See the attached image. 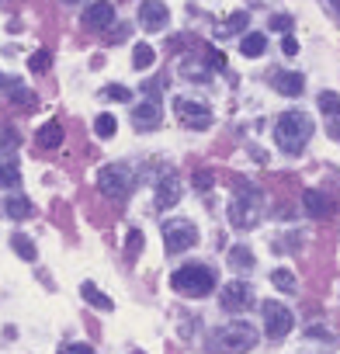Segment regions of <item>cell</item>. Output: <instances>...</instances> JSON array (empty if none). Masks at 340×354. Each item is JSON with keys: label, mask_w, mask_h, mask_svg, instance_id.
Wrapping results in <instances>:
<instances>
[{"label": "cell", "mask_w": 340, "mask_h": 354, "mask_svg": "<svg viewBox=\"0 0 340 354\" xmlns=\"http://www.w3.org/2000/svg\"><path fill=\"white\" fill-rule=\"evenodd\" d=\"M181 202V181H178V174H163V181L156 185V209L167 212V209H174Z\"/></svg>", "instance_id": "cell-15"}, {"label": "cell", "mask_w": 340, "mask_h": 354, "mask_svg": "<svg viewBox=\"0 0 340 354\" xmlns=\"http://www.w3.org/2000/svg\"><path fill=\"white\" fill-rule=\"evenodd\" d=\"M271 285H274L278 292H295V288H299V281H295V274H292L288 268H274V271H271Z\"/></svg>", "instance_id": "cell-24"}, {"label": "cell", "mask_w": 340, "mask_h": 354, "mask_svg": "<svg viewBox=\"0 0 340 354\" xmlns=\"http://www.w3.org/2000/svg\"><path fill=\"white\" fill-rule=\"evenodd\" d=\"M271 28H274V32H288V28H292V18H288V15H274V18H271Z\"/></svg>", "instance_id": "cell-35"}, {"label": "cell", "mask_w": 340, "mask_h": 354, "mask_svg": "<svg viewBox=\"0 0 340 354\" xmlns=\"http://www.w3.org/2000/svg\"><path fill=\"white\" fill-rule=\"evenodd\" d=\"M247 21H250V18H247V11H236V15H233V18H229V21H226V25L219 28V35H233V32H243V28H247Z\"/></svg>", "instance_id": "cell-27"}, {"label": "cell", "mask_w": 340, "mask_h": 354, "mask_svg": "<svg viewBox=\"0 0 340 354\" xmlns=\"http://www.w3.org/2000/svg\"><path fill=\"white\" fill-rule=\"evenodd\" d=\"M312 118L305 115V111H285L278 122H274V142H278V149H285L288 156H299L305 146H309V139H312Z\"/></svg>", "instance_id": "cell-1"}, {"label": "cell", "mask_w": 340, "mask_h": 354, "mask_svg": "<svg viewBox=\"0 0 340 354\" xmlns=\"http://www.w3.org/2000/svg\"><path fill=\"white\" fill-rule=\"evenodd\" d=\"M302 209L312 219H330L333 216V198L326 192H319V188H305L302 192Z\"/></svg>", "instance_id": "cell-12"}, {"label": "cell", "mask_w": 340, "mask_h": 354, "mask_svg": "<svg viewBox=\"0 0 340 354\" xmlns=\"http://www.w3.org/2000/svg\"><path fill=\"white\" fill-rule=\"evenodd\" d=\"M254 344H257V330H254L247 319H233V323L219 326L216 337H212V347L223 351V354H243V351H250Z\"/></svg>", "instance_id": "cell-3"}, {"label": "cell", "mask_w": 340, "mask_h": 354, "mask_svg": "<svg viewBox=\"0 0 340 354\" xmlns=\"http://www.w3.org/2000/svg\"><path fill=\"white\" fill-rule=\"evenodd\" d=\"M4 212H8L11 219H18V223H21V219H32V212H35V209H32V202H28L25 195L11 192V195L4 198Z\"/></svg>", "instance_id": "cell-16"}, {"label": "cell", "mask_w": 340, "mask_h": 354, "mask_svg": "<svg viewBox=\"0 0 340 354\" xmlns=\"http://www.w3.org/2000/svg\"><path fill=\"white\" fill-rule=\"evenodd\" d=\"M257 219H261V192L243 181V185L236 188V198L229 202V223H233L236 230H254Z\"/></svg>", "instance_id": "cell-4"}, {"label": "cell", "mask_w": 340, "mask_h": 354, "mask_svg": "<svg viewBox=\"0 0 340 354\" xmlns=\"http://www.w3.org/2000/svg\"><path fill=\"white\" fill-rule=\"evenodd\" d=\"M63 4H77V0H63Z\"/></svg>", "instance_id": "cell-40"}, {"label": "cell", "mask_w": 340, "mask_h": 354, "mask_svg": "<svg viewBox=\"0 0 340 354\" xmlns=\"http://www.w3.org/2000/svg\"><path fill=\"white\" fill-rule=\"evenodd\" d=\"M97 188H101L104 198L122 202V198L132 192V170H129L125 163H108V167H101V170H97Z\"/></svg>", "instance_id": "cell-5"}, {"label": "cell", "mask_w": 340, "mask_h": 354, "mask_svg": "<svg viewBox=\"0 0 340 354\" xmlns=\"http://www.w3.org/2000/svg\"><path fill=\"white\" fill-rule=\"evenodd\" d=\"M111 21H115V8L108 0H94L84 11V28H91V32H104V28H111Z\"/></svg>", "instance_id": "cell-14"}, {"label": "cell", "mask_w": 340, "mask_h": 354, "mask_svg": "<svg viewBox=\"0 0 340 354\" xmlns=\"http://www.w3.org/2000/svg\"><path fill=\"white\" fill-rule=\"evenodd\" d=\"M160 118H163V108H160V97L156 94H146V101H139L132 108V125L139 132H153L160 125Z\"/></svg>", "instance_id": "cell-10"}, {"label": "cell", "mask_w": 340, "mask_h": 354, "mask_svg": "<svg viewBox=\"0 0 340 354\" xmlns=\"http://www.w3.org/2000/svg\"><path fill=\"white\" fill-rule=\"evenodd\" d=\"M281 53H285V56H295V53H299V42H295L292 35H285V42H281Z\"/></svg>", "instance_id": "cell-38"}, {"label": "cell", "mask_w": 340, "mask_h": 354, "mask_svg": "<svg viewBox=\"0 0 340 354\" xmlns=\"http://www.w3.org/2000/svg\"><path fill=\"white\" fill-rule=\"evenodd\" d=\"M59 354H94V347L91 344H63Z\"/></svg>", "instance_id": "cell-34"}, {"label": "cell", "mask_w": 340, "mask_h": 354, "mask_svg": "<svg viewBox=\"0 0 340 354\" xmlns=\"http://www.w3.org/2000/svg\"><path fill=\"white\" fill-rule=\"evenodd\" d=\"M219 306H223L226 313H247V309L254 306V288H250L247 281H229V285L223 288V295H219Z\"/></svg>", "instance_id": "cell-9"}, {"label": "cell", "mask_w": 340, "mask_h": 354, "mask_svg": "<svg viewBox=\"0 0 340 354\" xmlns=\"http://www.w3.org/2000/svg\"><path fill=\"white\" fill-rule=\"evenodd\" d=\"M163 243H167V254L191 250L198 243V226L188 223V219H167L163 223Z\"/></svg>", "instance_id": "cell-6"}, {"label": "cell", "mask_w": 340, "mask_h": 354, "mask_svg": "<svg viewBox=\"0 0 340 354\" xmlns=\"http://www.w3.org/2000/svg\"><path fill=\"white\" fill-rule=\"evenodd\" d=\"M11 250H15V254H18L21 261H35V257H39L35 243H32V240H28L25 233H15V236H11Z\"/></svg>", "instance_id": "cell-23"}, {"label": "cell", "mask_w": 340, "mask_h": 354, "mask_svg": "<svg viewBox=\"0 0 340 354\" xmlns=\"http://www.w3.org/2000/svg\"><path fill=\"white\" fill-rule=\"evenodd\" d=\"M229 268H233V271H250V268H254V250L243 247V243L233 247V250H229Z\"/></svg>", "instance_id": "cell-21"}, {"label": "cell", "mask_w": 340, "mask_h": 354, "mask_svg": "<svg viewBox=\"0 0 340 354\" xmlns=\"http://www.w3.org/2000/svg\"><path fill=\"white\" fill-rule=\"evenodd\" d=\"M174 115L181 125H188L191 132H205L212 125V111L205 101H195V97H178L174 101Z\"/></svg>", "instance_id": "cell-7"}, {"label": "cell", "mask_w": 340, "mask_h": 354, "mask_svg": "<svg viewBox=\"0 0 340 354\" xmlns=\"http://www.w3.org/2000/svg\"><path fill=\"white\" fill-rule=\"evenodd\" d=\"M267 80H271V87H274L278 94H285V97H299V94L305 91L302 73H292V70H271Z\"/></svg>", "instance_id": "cell-13"}, {"label": "cell", "mask_w": 340, "mask_h": 354, "mask_svg": "<svg viewBox=\"0 0 340 354\" xmlns=\"http://www.w3.org/2000/svg\"><path fill=\"white\" fill-rule=\"evenodd\" d=\"M104 97H111V101H132V91L122 87V84H108L104 87Z\"/></svg>", "instance_id": "cell-31"}, {"label": "cell", "mask_w": 340, "mask_h": 354, "mask_svg": "<svg viewBox=\"0 0 340 354\" xmlns=\"http://www.w3.org/2000/svg\"><path fill=\"white\" fill-rule=\"evenodd\" d=\"M170 288L188 295V299H205L216 288V271L209 264H185L170 274Z\"/></svg>", "instance_id": "cell-2"}, {"label": "cell", "mask_w": 340, "mask_h": 354, "mask_svg": "<svg viewBox=\"0 0 340 354\" xmlns=\"http://www.w3.org/2000/svg\"><path fill=\"white\" fill-rule=\"evenodd\" d=\"M264 49H267V39H264L261 32H250V35H243V42H240V53H243L247 59L264 56Z\"/></svg>", "instance_id": "cell-19"}, {"label": "cell", "mask_w": 340, "mask_h": 354, "mask_svg": "<svg viewBox=\"0 0 340 354\" xmlns=\"http://www.w3.org/2000/svg\"><path fill=\"white\" fill-rule=\"evenodd\" d=\"M80 295H84V302H87V306H94V309H104V313H111V309H115V302H111V299H108L94 281H84V285H80Z\"/></svg>", "instance_id": "cell-17"}, {"label": "cell", "mask_w": 340, "mask_h": 354, "mask_svg": "<svg viewBox=\"0 0 340 354\" xmlns=\"http://www.w3.org/2000/svg\"><path fill=\"white\" fill-rule=\"evenodd\" d=\"M139 250H142V233H139V230H132V233H129V240H125V254H129V257H139Z\"/></svg>", "instance_id": "cell-32"}, {"label": "cell", "mask_w": 340, "mask_h": 354, "mask_svg": "<svg viewBox=\"0 0 340 354\" xmlns=\"http://www.w3.org/2000/svg\"><path fill=\"white\" fill-rule=\"evenodd\" d=\"M35 142H39L42 149H56V146L63 142V125H59V122H46V125L35 132Z\"/></svg>", "instance_id": "cell-18"}, {"label": "cell", "mask_w": 340, "mask_h": 354, "mask_svg": "<svg viewBox=\"0 0 340 354\" xmlns=\"http://www.w3.org/2000/svg\"><path fill=\"white\" fill-rule=\"evenodd\" d=\"M212 181H216L212 170H198V174H195V188H198V192H209V188H212Z\"/></svg>", "instance_id": "cell-33"}, {"label": "cell", "mask_w": 340, "mask_h": 354, "mask_svg": "<svg viewBox=\"0 0 340 354\" xmlns=\"http://www.w3.org/2000/svg\"><path fill=\"white\" fill-rule=\"evenodd\" d=\"M18 142H21V139H18V132H15L11 125H8V129H0V153L18 149Z\"/></svg>", "instance_id": "cell-29"}, {"label": "cell", "mask_w": 340, "mask_h": 354, "mask_svg": "<svg viewBox=\"0 0 340 354\" xmlns=\"http://www.w3.org/2000/svg\"><path fill=\"white\" fill-rule=\"evenodd\" d=\"M115 129H118L115 115H108V111H104V115H97V118H94V132H97L101 139H111V136H115Z\"/></svg>", "instance_id": "cell-26"}, {"label": "cell", "mask_w": 340, "mask_h": 354, "mask_svg": "<svg viewBox=\"0 0 340 354\" xmlns=\"http://www.w3.org/2000/svg\"><path fill=\"white\" fill-rule=\"evenodd\" d=\"M167 21H170L167 4H160V0H142V4H139V25L146 32H163Z\"/></svg>", "instance_id": "cell-11"}, {"label": "cell", "mask_w": 340, "mask_h": 354, "mask_svg": "<svg viewBox=\"0 0 340 354\" xmlns=\"http://www.w3.org/2000/svg\"><path fill=\"white\" fill-rule=\"evenodd\" d=\"M181 70H185V77H191V80H209V66H202V63H195V59H188Z\"/></svg>", "instance_id": "cell-30"}, {"label": "cell", "mask_w": 340, "mask_h": 354, "mask_svg": "<svg viewBox=\"0 0 340 354\" xmlns=\"http://www.w3.org/2000/svg\"><path fill=\"white\" fill-rule=\"evenodd\" d=\"M18 185H21V174H18L15 160H8L0 153V188H18Z\"/></svg>", "instance_id": "cell-20"}, {"label": "cell", "mask_w": 340, "mask_h": 354, "mask_svg": "<svg viewBox=\"0 0 340 354\" xmlns=\"http://www.w3.org/2000/svg\"><path fill=\"white\" fill-rule=\"evenodd\" d=\"M323 8H326V15L333 21H340V0H323Z\"/></svg>", "instance_id": "cell-37"}, {"label": "cell", "mask_w": 340, "mask_h": 354, "mask_svg": "<svg viewBox=\"0 0 340 354\" xmlns=\"http://www.w3.org/2000/svg\"><path fill=\"white\" fill-rule=\"evenodd\" d=\"M153 63H156L153 46H149V42H139V46L132 49V66H135V70H149Z\"/></svg>", "instance_id": "cell-22"}, {"label": "cell", "mask_w": 340, "mask_h": 354, "mask_svg": "<svg viewBox=\"0 0 340 354\" xmlns=\"http://www.w3.org/2000/svg\"><path fill=\"white\" fill-rule=\"evenodd\" d=\"M326 132H330V139H337V142H340V115L326 118Z\"/></svg>", "instance_id": "cell-36"}, {"label": "cell", "mask_w": 340, "mask_h": 354, "mask_svg": "<svg viewBox=\"0 0 340 354\" xmlns=\"http://www.w3.org/2000/svg\"><path fill=\"white\" fill-rule=\"evenodd\" d=\"M316 104H319V111H323L326 118L340 115V94H337V91H323V94L316 97Z\"/></svg>", "instance_id": "cell-25"}, {"label": "cell", "mask_w": 340, "mask_h": 354, "mask_svg": "<svg viewBox=\"0 0 340 354\" xmlns=\"http://www.w3.org/2000/svg\"><path fill=\"white\" fill-rule=\"evenodd\" d=\"M125 35H129V28H125V25H122V28H115V32H111V35H108V39H111V42H118V39H125Z\"/></svg>", "instance_id": "cell-39"}, {"label": "cell", "mask_w": 340, "mask_h": 354, "mask_svg": "<svg viewBox=\"0 0 340 354\" xmlns=\"http://www.w3.org/2000/svg\"><path fill=\"white\" fill-rule=\"evenodd\" d=\"M49 63H53V56L42 49V53H32V59H28V70H32V73H46V70H49Z\"/></svg>", "instance_id": "cell-28"}, {"label": "cell", "mask_w": 340, "mask_h": 354, "mask_svg": "<svg viewBox=\"0 0 340 354\" xmlns=\"http://www.w3.org/2000/svg\"><path fill=\"white\" fill-rule=\"evenodd\" d=\"M261 313H264V333H267L271 340H281V337H288V333H292L295 316H292V309H288V306H281V302L267 299V302L261 306Z\"/></svg>", "instance_id": "cell-8"}]
</instances>
